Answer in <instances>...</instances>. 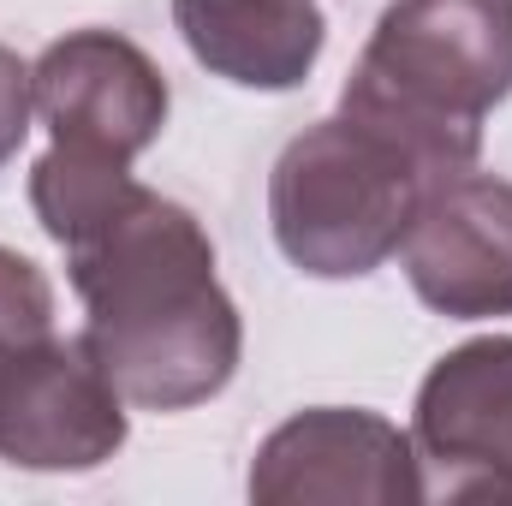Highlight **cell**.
<instances>
[{
    "mask_svg": "<svg viewBox=\"0 0 512 506\" xmlns=\"http://www.w3.org/2000/svg\"><path fill=\"white\" fill-rule=\"evenodd\" d=\"M30 114H36V96H30V66L0 42V167L18 155L24 131H30Z\"/></svg>",
    "mask_w": 512,
    "mask_h": 506,
    "instance_id": "11",
    "label": "cell"
},
{
    "mask_svg": "<svg viewBox=\"0 0 512 506\" xmlns=\"http://www.w3.org/2000/svg\"><path fill=\"white\" fill-rule=\"evenodd\" d=\"M173 24L197 66L239 90H298L328 42L316 0H173Z\"/></svg>",
    "mask_w": 512,
    "mask_h": 506,
    "instance_id": "9",
    "label": "cell"
},
{
    "mask_svg": "<svg viewBox=\"0 0 512 506\" xmlns=\"http://www.w3.org/2000/svg\"><path fill=\"white\" fill-rule=\"evenodd\" d=\"M399 268L447 322L512 316V179L477 167L435 179L399 239Z\"/></svg>",
    "mask_w": 512,
    "mask_h": 506,
    "instance_id": "8",
    "label": "cell"
},
{
    "mask_svg": "<svg viewBox=\"0 0 512 506\" xmlns=\"http://www.w3.org/2000/svg\"><path fill=\"white\" fill-rule=\"evenodd\" d=\"M30 209L66 251L84 298V346L137 411H191L239 376L245 322L215 274L203 221L137 185L126 161L48 149Z\"/></svg>",
    "mask_w": 512,
    "mask_h": 506,
    "instance_id": "1",
    "label": "cell"
},
{
    "mask_svg": "<svg viewBox=\"0 0 512 506\" xmlns=\"http://www.w3.org/2000/svg\"><path fill=\"white\" fill-rule=\"evenodd\" d=\"M126 393L78 340H36L0 364V459L18 471H96L126 447Z\"/></svg>",
    "mask_w": 512,
    "mask_h": 506,
    "instance_id": "5",
    "label": "cell"
},
{
    "mask_svg": "<svg viewBox=\"0 0 512 506\" xmlns=\"http://www.w3.org/2000/svg\"><path fill=\"white\" fill-rule=\"evenodd\" d=\"M36 120L60 149L137 161L167 126V78L120 30H72L30 66Z\"/></svg>",
    "mask_w": 512,
    "mask_h": 506,
    "instance_id": "6",
    "label": "cell"
},
{
    "mask_svg": "<svg viewBox=\"0 0 512 506\" xmlns=\"http://www.w3.org/2000/svg\"><path fill=\"white\" fill-rule=\"evenodd\" d=\"M12 352H24V346H0V364H6V358H12Z\"/></svg>",
    "mask_w": 512,
    "mask_h": 506,
    "instance_id": "12",
    "label": "cell"
},
{
    "mask_svg": "<svg viewBox=\"0 0 512 506\" xmlns=\"http://www.w3.org/2000/svg\"><path fill=\"white\" fill-rule=\"evenodd\" d=\"M429 185L435 173L393 137L334 114L280 149L268 173V227L292 268L316 280H364L399 256Z\"/></svg>",
    "mask_w": 512,
    "mask_h": 506,
    "instance_id": "3",
    "label": "cell"
},
{
    "mask_svg": "<svg viewBox=\"0 0 512 506\" xmlns=\"http://www.w3.org/2000/svg\"><path fill=\"white\" fill-rule=\"evenodd\" d=\"M251 501H364V506H417L429 501L417 441L387 423L382 411L316 405L286 417L251 459Z\"/></svg>",
    "mask_w": 512,
    "mask_h": 506,
    "instance_id": "4",
    "label": "cell"
},
{
    "mask_svg": "<svg viewBox=\"0 0 512 506\" xmlns=\"http://www.w3.org/2000/svg\"><path fill=\"white\" fill-rule=\"evenodd\" d=\"M507 96L512 0H393L340 90V114L447 179L477 167L483 120Z\"/></svg>",
    "mask_w": 512,
    "mask_h": 506,
    "instance_id": "2",
    "label": "cell"
},
{
    "mask_svg": "<svg viewBox=\"0 0 512 506\" xmlns=\"http://www.w3.org/2000/svg\"><path fill=\"white\" fill-rule=\"evenodd\" d=\"M54 334V286L30 256L0 245V346H36Z\"/></svg>",
    "mask_w": 512,
    "mask_h": 506,
    "instance_id": "10",
    "label": "cell"
},
{
    "mask_svg": "<svg viewBox=\"0 0 512 506\" xmlns=\"http://www.w3.org/2000/svg\"><path fill=\"white\" fill-rule=\"evenodd\" d=\"M411 441L441 501H512V334L435 358L417 387Z\"/></svg>",
    "mask_w": 512,
    "mask_h": 506,
    "instance_id": "7",
    "label": "cell"
}]
</instances>
